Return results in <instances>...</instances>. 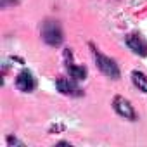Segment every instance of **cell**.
<instances>
[{
    "mask_svg": "<svg viewBox=\"0 0 147 147\" xmlns=\"http://www.w3.org/2000/svg\"><path fill=\"white\" fill-rule=\"evenodd\" d=\"M90 49H92L95 64H97V67L100 69V73H104L106 76H109V78H113V80H118L121 73H119V67H118L116 61L111 59V57H107V55H104L102 52H99L94 45H90Z\"/></svg>",
    "mask_w": 147,
    "mask_h": 147,
    "instance_id": "cell-1",
    "label": "cell"
},
{
    "mask_svg": "<svg viewBox=\"0 0 147 147\" xmlns=\"http://www.w3.org/2000/svg\"><path fill=\"white\" fill-rule=\"evenodd\" d=\"M35 87H36V82H35V76H33L31 71L23 69L19 75L16 76V88H18L19 92L28 94V92H33Z\"/></svg>",
    "mask_w": 147,
    "mask_h": 147,
    "instance_id": "cell-4",
    "label": "cell"
},
{
    "mask_svg": "<svg viewBox=\"0 0 147 147\" xmlns=\"http://www.w3.org/2000/svg\"><path fill=\"white\" fill-rule=\"evenodd\" d=\"M113 109H114V113L118 116H121L125 119H130V121H135L137 119V113H135L131 102L128 99L121 97V95H116L113 99Z\"/></svg>",
    "mask_w": 147,
    "mask_h": 147,
    "instance_id": "cell-3",
    "label": "cell"
},
{
    "mask_svg": "<svg viewBox=\"0 0 147 147\" xmlns=\"http://www.w3.org/2000/svg\"><path fill=\"white\" fill-rule=\"evenodd\" d=\"M126 45L130 47V50H133L137 55L145 57L147 55V40L137 33H131L126 36Z\"/></svg>",
    "mask_w": 147,
    "mask_h": 147,
    "instance_id": "cell-5",
    "label": "cell"
},
{
    "mask_svg": "<svg viewBox=\"0 0 147 147\" xmlns=\"http://www.w3.org/2000/svg\"><path fill=\"white\" fill-rule=\"evenodd\" d=\"M66 69H67L69 78H73L75 82H82V80L87 78V67L85 66H76L75 62L67 61L66 62Z\"/></svg>",
    "mask_w": 147,
    "mask_h": 147,
    "instance_id": "cell-7",
    "label": "cell"
},
{
    "mask_svg": "<svg viewBox=\"0 0 147 147\" xmlns=\"http://www.w3.org/2000/svg\"><path fill=\"white\" fill-rule=\"evenodd\" d=\"M55 88L61 94H64V95H73V97L83 95V92L76 87V83H75V80H73V78H59L55 82Z\"/></svg>",
    "mask_w": 147,
    "mask_h": 147,
    "instance_id": "cell-6",
    "label": "cell"
},
{
    "mask_svg": "<svg viewBox=\"0 0 147 147\" xmlns=\"http://www.w3.org/2000/svg\"><path fill=\"white\" fill-rule=\"evenodd\" d=\"M42 40L50 47H59L64 40L61 24L57 21H45L42 26Z\"/></svg>",
    "mask_w": 147,
    "mask_h": 147,
    "instance_id": "cell-2",
    "label": "cell"
},
{
    "mask_svg": "<svg viewBox=\"0 0 147 147\" xmlns=\"http://www.w3.org/2000/svg\"><path fill=\"white\" fill-rule=\"evenodd\" d=\"M131 82H133V85L140 90V92H144V94H147V76L144 75V73H140V71H131Z\"/></svg>",
    "mask_w": 147,
    "mask_h": 147,
    "instance_id": "cell-8",
    "label": "cell"
},
{
    "mask_svg": "<svg viewBox=\"0 0 147 147\" xmlns=\"http://www.w3.org/2000/svg\"><path fill=\"white\" fill-rule=\"evenodd\" d=\"M7 144H9V145H23V142H19V140H18L16 137H12V135L7 137Z\"/></svg>",
    "mask_w": 147,
    "mask_h": 147,
    "instance_id": "cell-10",
    "label": "cell"
},
{
    "mask_svg": "<svg viewBox=\"0 0 147 147\" xmlns=\"http://www.w3.org/2000/svg\"><path fill=\"white\" fill-rule=\"evenodd\" d=\"M18 0H0V7L2 9H7L9 5H16Z\"/></svg>",
    "mask_w": 147,
    "mask_h": 147,
    "instance_id": "cell-9",
    "label": "cell"
}]
</instances>
